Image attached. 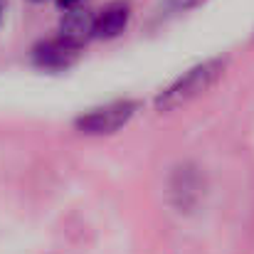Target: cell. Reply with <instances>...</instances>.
<instances>
[{"label":"cell","mask_w":254,"mask_h":254,"mask_svg":"<svg viewBox=\"0 0 254 254\" xmlns=\"http://www.w3.org/2000/svg\"><path fill=\"white\" fill-rule=\"evenodd\" d=\"M77 52H79V47H74L72 42H67L62 37H55V40L40 42L32 52V60L42 69H67L77 60Z\"/></svg>","instance_id":"3957f363"},{"label":"cell","mask_w":254,"mask_h":254,"mask_svg":"<svg viewBox=\"0 0 254 254\" xmlns=\"http://www.w3.org/2000/svg\"><path fill=\"white\" fill-rule=\"evenodd\" d=\"M57 2H60V7H64V10H74V7H82L84 0H57Z\"/></svg>","instance_id":"52a82bcc"},{"label":"cell","mask_w":254,"mask_h":254,"mask_svg":"<svg viewBox=\"0 0 254 254\" xmlns=\"http://www.w3.org/2000/svg\"><path fill=\"white\" fill-rule=\"evenodd\" d=\"M138 104L131 99H119V101H109L104 106H96L91 111L82 114L77 119V131H82L86 136H106V133H116L119 128H124L133 114H136Z\"/></svg>","instance_id":"7a4b0ae2"},{"label":"cell","mask_w":254,"mask_h":254,"mask_svg":"<svg viewBox=\"0 0 254 254\" xmlns=\"http://www.w3.org/2000/svg\"><path fill=\"white\" fill-rule=\"evenodd\" d=\"M94 20L96 15L89 12L86 7L64 10V17L60 22V37L72 42L74 47H82L89 37H94Z\"/></svg>","instance_id":"5b68a950"},{"label":"cell","mask_w":254,"mask_h":254,"mask_svg":"<svg viewBox=\"0 0 254 254\" xmlns=\"http://www.w3.org/2000/svg\"><path fill=\"white\" fill-rule=\"evenodd\" d=\"M131 20V5L126 0H114L109 2L104 10L96 12V20H94V37H101V40H111V37H119L126 25Z\"/></svg>","instance_id":"277c9868"},{"label":"cell","mask_w":254,"mask_h":254,"mask_svg":"<svg viewBox=\"0 0 254 254\" xmlns=\"http://www.w3.org/2000/svg\"><path fill=\"white\" fill-rule=\"evenodd\" d=\"M225 64H227L225 60L212 57V60H205V62L190 67L185 74H180L173 84L166 86L156 96V109L158 111H175V109L195 101L197 96H202L210 86L222 77Z\"/></svg>","instance_id":"6da1fadb"},{"label":"cell","mask_w":254,"mask_h":254,"mask_svg":"<svg viewBox=\"0 0 254 254\" xmlns=\"http://www.w3.org/2000/svg\"><path fill=\"white\" fill-rule=\"evenodd\" d=\"M200 0H166V7H168V12H185V10H190V7H195Z\"/></svg>","instance_id":"8992f818"},{"label":"cell","mask_w":254,"mask_h":254,"mask_svg":"<svg viewBox=\"0 0 254 254\" xmlns=\"http://www.w3.org/2000/svg\"><path fill=\"white\" fill-rule=\"evenodd\" d=\"M32 2H45V0H32Z\"/></svg>","instance_id":"ba28073f"},{"label":"cell","mask_w":254,"mask_h":254,"mask_svg":"<svg viewBox=\"0 0 254 254\" xmlns=\"http://www.w3.org/2000/svg\"><path fill=\"white\" fill-rule=\"evenodd\" d=\"M0 17H2V7H0Z\"/></svg>","instance_id":"9c48e42d"}]
</instances>
